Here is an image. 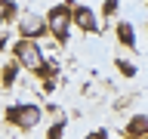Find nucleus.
<instances>
[{"instance_id": "f257e3e1", "label": "nucleus", "mask_w": 148, "mask_h": 139, "mask_svg": "<svg viewBox=\"0 0 148 139\" xmlns=\"http://www.w3.org/2000/svg\"><path fill=\"white\" fill-rule=\"evenodd\" d=\"M46 31L59 40V43H68V37H71V28H74V22H71V3H53V6L46 9Z\"/></svg>"}, {"instance_id": "f03ea898", "label": "nucleus", "mask_w": 148, "mask_h": 139, "mask_svg": "<svg viewBox=\"0 0 148 139\" xmlns=\"http://www.w3.org/2000/svg\"><path fill=\"white\" fill-rule=\"evenodd\" d=\"M12 59L18 62V68H25V71H31V74H40L43 71V62H46L40 43H37V40H22V37L12 43Z\"/></svg>"}, {"instance_id": "7ed1b4c3", "label": "nucleus", "mask_w": 148, "mask_h": 139, "mask_svg": "<svg viewBox=\"0 0 148 139\" xmlns=\"http://www.w3.org/2000/svg\"><path fill=\"white\" fill-rule=\"evenodd\" d=\"M6 120L12 124L16 130H34L40 120H43V111L37 102H16V105H9L6 108Z\"/></svg>"}, {"instance_id": "20e7f679", "label": "nucleus", "mask_w": 148, "mask_h": 139, "mask_svg": "<svg viewBox=\"0 0 148 139\" xmlns=\"http://www.w3.org/2000/svg\"><path fill=\"white\" fill-rule=\"evenodd\" d=\"M71 22L77 31H83V34H99L102 31V22H99V12L92 6H86V3H74L71 6Z\"/></svg>"}, {"instance_id": "39448f33", "label": "nucleus", "mask_w": 148, "mask_h": 139, "mask_svg": "<svg viewBox=\"0 0 148 139\" xmlns=\"http://www.w3.org/2000/svg\"><path fill=\"white\" fill-rule=\"evenodd\" d=\"M49 31H46V19L37 16V12H31V9H25L22 16H18V37L22 40H37V37H46Z\"/></svg>"}, {"instance_id": "423d86ee", "label": "nucleus", "mask_w": 148, "mask_h": 139, "mask_svg": "<svg viewBox=\"0 0 148 139\" xmlns=\"http://www.w3.org/2000/svg\"><path fill=\"white\" fill-rule=\"evenodd\" d=\"M123 139H148V114H133L123 127Z\"/></svg>"}, {"instance_id": "0eeeda50", "label": "nucleus", "mask_w": 148, "mask_h": 139, "mask_svg": "<svg viewBox=\"0 0 148 139\" xmlns=\"http://www.w3.org/2000/svg\"><path fill=\"white\" fill-rule=\"evenodd\" d=\"M114 37H117V43L127 46V50H136V46H139L133 22H117V25H114Z\"/></svg>"}, {"instance_id": "6e6552de", "label": "nucleus", "mask_w": 148, "mask_h": 139, "mask_svg": "<svg viewBox=\"0 0 148 139\" xmlns=\"http://www.w3.org/2000/svg\"><path fill=\"white\" fill-rule=\"evenodd\" d=\"M0 77H3L0 83H3L6 90L12 87V83H16V77H18V62H16V59H9V62L3 65V71H0Z\"/></svg>"}, {"instance_id": "1a4fd4ad", "label": "nucleus", "mask_w": 148, "mask_h": 139, "mask_svg": "<svg viewBox=\"0 0 148 139\" xmlns=\"http://www.w3.org/2000/svg\"><path fill=\"white\" fill-rule=\"evenodd\" d=\"M16 16H18L16 3H12V0H0V25H9Z\"/></svg>"}, {"instance_id": "9d476101", "label": "nucleus", "mask_w": 148, "mask_h": 139, "mask_svg": "<svg viewBox=\"0 0 148 139\" xmlns=\"http://www.w3.org/2000/svg\"><path fill=\"white\" fill-rule=\"evenodd\" d=\"M114 65H117V71L123 74V77H136V74H139L136 62H130V59H123V56H117V59H114Z\"/></svg>"}, {"instance_id": "9b49d317", "label": "nucleus", "mask_w": 148, "mask_h": 139, "mask_svg": "<svg viewBox=\"0 0 148 139\" xmlns=\"http://www.w3.org/2000/svg\"><path fill=\"white\" fill-rule=\"evenodd\" d=\"M117 12H120V0H105V3H102V16L105 19L117 16Z\"/></svg>"}, {"instance_id": "f8f14e48", "label": "nucleus", "mask_w": 148, "mask_h": 139, "mask_svg": "<svg viewBox=\"0 0 148 139\" xmlns=\"http://www.w3.org/2000/svg\"><path fill=\"white\" fill-rule=\"evenodd\" d=\"M62 133H65V124H62V120H56L53 127H49V133H46V139H62Z\"/></svg>"}, {"instance_id": "ddd939ff", "label": "nucleus", "mask_w": 148, "mask_h": 139, "mask_svg": "<svg viewBox=\"0 0 148 139\" xmlns=\"http://www.w3.org/2000/svg\"><path fill=\"white\" fill-rule=\"evenodd\" d=\"M86 139H108V130H92V133H86Z\"/></svg>"}, {"instance_id": "4468645a", "label": "nucleus", "mask_w": 148, "mask_h": 139, "mask_svg": "<svg viewBox=\"0 0 148 139\" xmlns=\"http://www.w3.org/2000/svg\"><path fill=\"white\" fill-rule=\"evenodd\" d=\"M6 46V31H0V50Z\"/></svg>"}, {"instance_id": "2eb2a0df", "label": "nucleus", "mask_w": 148, "mask_h": 139, "mask_svg": "<svg viewBox=\"0 0 148 139\" xmlns=\"http://www.w3.org/2000/svg\"><path fill=\"white\" fill-rule=\"evenodd\" d=\"M108 139H111V136H108Z\"/></svg>"}]
</instances>
